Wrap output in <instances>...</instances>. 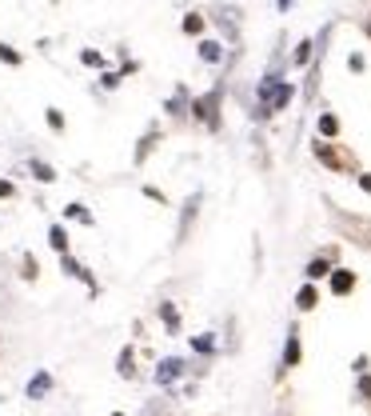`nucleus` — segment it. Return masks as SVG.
<instances>
[{"label": "nucleus", "instance_id": "obj_15", "mask_svg": "<svg viewBox=\"0 0 371 416\" xmlns=\"http://www.w3.org/2000/svg\"><path fill=\"white\" fill-rule=\"evenodd\" d=\"M300 308H315V288H300Z\"/></svg>", "mask_w": 371, "mask_h": 416}, {"label": "nucleus", "instance_id": "obj_2", "mask_svg": "<svg viewBox=\"0 0 371 416\" xmlns=\"http://www.w3.org/2000/svg\"><path fill=\"white\" fill-rule=\"evenodd\" d=\"M180 372H184V360H164V365L156 368V380H160V385H172Z\"/></svg>", "mask_w": 371, "mask_h": 416}, {"label": "nucleus", "instance_id": "obj_22", "mask_svg": "<svg viewBox=\"0 0 371 416\" xmlns=\"http://www.w3.org/2000/svg\"><path fill=\"white\" fill-rule=\"evenodd\" d=\"M48 124H52V128H56V132H61V128H64V116H61V112H56V108H48Z\"/></svg>", "mask_w": 371, "mask_h": 416}, {"label": "nucleus", "instance_id": "obj_10", "mask_svg": "<svg viewBox=\"0 0 371 416\" xmlns=\"http://www.w3.org/2000/svg\"><path fill=\"white\" fill-rule=\"evenodd\" d=\"M160 316H164V325H168L172 333L180 328V316H176V308H172V305H160Z\"/></svg>", "mask_w": 371, "mask_h": 416}, {"label": "nucleus", "instance_id": "obj_12", "mask_svg": "<svg viewBox=\"0 0 371 416\" xmlns=\"http://www.w3.org/2000/svg\"><path fill=\"white\" fill-rule=\"evenodd\" d=\"M64 273H72V276H80V280H88V285H92V276H88V273H84V268H80V264H76V260H68V256H64Z\"/></svg>", "mask_w": 371, "mask_h": 416}, {"label": "nucleus", "instance_id": "obj_20", "mask_svg": "<svg viewBox=\"0 0 371 416\" xmlns=\"http://www.w3.org/2000/svg\"><path fill=\"white\" fill-rule=\"evenodd\" d=\"M152 144H156V136H152V132H148V136H144V144H140V153H136V161H144V156L152 153Z\"/></svg>", "mask_w": 371, "mask_h": 416}, {"label": "nucleus", "instance_id": "obj_9", "mask_svg": "<svg viewBox=\"0 0 371 416\" xmlns=\"http://www.w3.org/2000/svg\"><path fill=\"white\" fill-rule=\"evenodd\" d=\"M32 173H36V181H44V184L56 181V173H52V168H48L44 161H32Z\"/></svg>", "mask_w": 371, "mask_h": 416}, {"label": "nucleus", "instance_id": "obj_6", "mask_svg": "<svg viewBox=\"0 0 371 416\" xmlns=\"http://www.w3.org/2000/svg\"><path fill=\"white\" fill-rule=\"evenodd\" d=\"M48 244L56 248V253H68V233H64L61 224H52L48 228Z\"/></svg>", "mask_w": 371, "mask_h": 416}, {"label": "nucleus", "instance_id": "obj_7", "mask_svg": "<svg viewBox=\"0 0 371 416\" xmlns=\"http://www.w3.org/2000/svg\"><path fill=\"white\" fill-rule=\"evenodd\" d=\"M351 285H355V276H351V273H335V276H331V293H351Z\"/></svg>", "mask_w": 371, "mask_h": 416}, {"label": "nucleus", "instance_id": "obj_16", "mask_svg": "<svg viewBox=\"0 0 371 416\" xmlns=\"http://www.w3.org/2000/svg\"><path fill=\"white\" fill-rule=\"evenodd\" d=\"M132 372H136V368H132V352L124 348L120 352V376H132Z\"/></svg>", "mask_w": 371, "mask_h": 416}, {"label": "nucleus", "instance_id": "obj_14", "mask_svg": "<svg viewBox=\"0 0 371 416\" xmlns=\"http://www.w3.org/2000/svg\"><path fill=\"white\" fill-rule=\"evenodd\" d=\"M335 128H340L335 116H320V132H323V136H335Z\"/></svg>", "mask_w": 371, "mask_h": 416}, {"label": "nucleus", "instance_id": "obj_17", "mask_svg": "<svg viewBox=\"0 0 371 416\" xmlns=\"http://www.w3.org/2000/svg\"><path fill=\"white\" fill-rule=\"evenodd\" d=\"M308 276H328V260H311L308 264Z\"/></svg>", "mask_w": 371, "mask_h": 416}, {"label": "nucleus", "instance_id": "obj_18", "mask_svg": "<svg viewBox=\"0 0 371 416\" xmlns=\"http://www.w3.org/2000/svg\"><path fill=\"white\" fill-rule=\"evenodd\" d=\"M0 61H9V64H21V56H16V49H9V44H0Z\"/></svg>", "mask_w": 371, "mask_h": 416}, {"label": "nucleus", "instance_id": "obj_1", "mask_svg": "<svg viewBox=\"0 0 371 416\" xmlns=\"http://www.w3.org/2000/svg\"><path fill=\"white\" fill-rule=\"evenodd\" d=\"M260 101H263V112H271V108H283V104L291 101V88H288V84H276V81H263V88H260Z\"/></svg>", "mask_w": 371, "mask_h": 416}, {"label": "nucleus", "instance_id": "obj_24", "mask_svg": "<svg viewBox=\"0 0 371 416\" xmlns=\"http://www.w3.org/2000/svg\"><path fill=\"white\" fill-rule=\"evenodd\" d=\"M360 392H363V396H371V376H363V380H360Z\"/></svg>", "mask_w": 371, "mask_h": 416}, {"label": "nucleus", "instance_id": "obj_19", "mask_svg": "<svg viewBox=\"0 0 371 416\" xmlns=\"http://www.w3.org/2000/svg\"><path fill=\"white\" fill-rule=\"evenodd\" d=\"M200 29H204L200 16H184V32H200Z\"/></svg>", "mask_w": 371, "mask_h": 416}, {"label": "nucleus", "instance_id": "obj_8", "mask_svg": "<svg viewBox=\"0 0 371 416\" xmlns=\"http://www.w3.org/2000/svg\"><path fill=\"white\" fill-rule=\"evenodd\" d=\"M300 360V340H296V333L288 336V348H283V365H296Z\"/></svg>", "mask_w": 371, "mask_h": 416}, {"label": "nucleus", "instance_id": "obj_11", "mask_svg": "<svg viewBox=\"0 0 371 416\" xmlns=\"http://www.w3.org/2000/svg\"><path fill=\"white\" fill-rule=\"evenodd\" d=\"M200 56H204V61H220V44L204 41V44H200Z\"/></svg>", "mask_w": 371, "mask_h": 416}, {"label": "nucleus", "instance_id": "obj_5", "mask_svg": "<svg viewBox=\"0 0 371 416\" xmlns=\"http://www.w3.org/2000/svg\"><path fill=\"white\" fill-rule=\"evenodd\" d=\"M196 204H200V196H192V201L184 204V220H180V240H176V244H184V240H188V224H192V216H196Z\"/></svg>", "mask_w": 371, "mask_h": 416}, {"label": "nucleus", "instance_id": "obj_13", "mask_svg": "<svg viewBox=\"0 0 371 416\" xmlns=\"http://www.w3.org/2000/svg\"><path fill=\"white\" fill-rule=\"evenodd\" d=\"M315 156H320L323 164H331V168H335V164H340V161H335V153H331L328 144H315Z\"/></svg>", "mask_w": 371, "mask_h": 416}, {"label": "nucleus", "instance_id": "obj_21", "mask_svg": "<svg viewBox=\"0 0 371 416\" xmlns=\"http://www.w3.org/2000/svg\"><path fill=\"white\" fill-rule=\"evenodd\" d=\"M144 416H168V405H160V400H156V405L144 408Z\"/></svg>", "mask_w": 371, "mask_h": 416}, {"label": "nucleus", "instance_id": "obj_23", "mask_svg": "<svg viewBox=\"0 0 371 416\" xmlns=\"http://www.w3.org/2000/svg\"><path fill=\"white\" fill-rule=\"evenodd\" d=\"M311 56V44H300V49H296V64H303Z\"/></svg>", "mask_w": 371, "mask_h": 416}, {"label": "nucleus", "instance_id": "obj_3", "mask_svg": "<svg viewBox=\"0 0 371 416\" xmlns=\"http://www.w3.org/2000/svg\"><path fill=\"white\" fill-rule=\"evenodd\" d=\"M216 104H220V92H211V96H204L200 104H196V112H200L208 124H216Z\"/></svg>", "mask_w": 371, "mask_h": 416}, {"label": "nucleus", "instance_id": "obj_26", "mask_svg": "<svg viewBox=\"0 0 371 416\" xmlns=\"http://www.w3.org/2000/svg\"><path fill=\"white\" fill-rule=\"evenodd\" d=\"M360 184H363V188L371 193V173H367V176H360Z\"/></svg>", "mask_w": 371, "mask_h": 416}, {"label": "nucleus", "instance_id": "obj_4", "mask_svg": "<svg viewBox=\"0 0 371 416\" xmlns=\"http://www.w3.org/2000/svg\"><path fill=\"white\" fill-rule=\"evenodd\" d=\"M48 388H52V376H48V372H41L36 380H28V396H32V400H41V396H48Z\"/></svg>", "mask_w": 371, "mask_h": 416}, {"label": "nucleus", "instance_id": "obj_25", "mask_svg": "<svg viewBox=\"0 0 371 416\" xmlns=\"http://www.w3.org/2000/svg\"><path fill=\"white\" fill-rule=\"evenodd\" d=\"M0 196H12V184L9 181H0Z\"/></svg>", "mask_w": 371, "mask_h": 416}]
</instances>
